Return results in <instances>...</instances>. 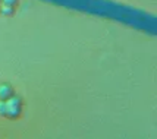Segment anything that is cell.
I'll use <instances>...</instances> for the list:
<instances>
[{
  "mask_svg": "<svg viewBox=\"0 0 157 139\" xmlns=\"http://www.w3.org/2000/svg\"><path fill=\"white\" fill-rule=\"evenodd\" d=\"M18 7V0H0V13L12 16Z\"/></svg>",
  "mask_w": 157,
  "mask_h": 139,
  "instance_id": "2",
  "label": "cell"
},
{
  "mask_svg": "<svg viewBox=\"0 0 157 139\" xmlns=\"http://www.w3.org/2000/svg\"><path fill=\"white\" fill-rule=\"evenodd\" d=\"M13 94H15V91L12 88V85H9V83H0V101L10 98Z\"/></svg>",
  "mask_w": 157,
  "mask_h": 139,
  "instance_id": "3",
  "label": "cell"
},
{
  "mask_svg": "<svg viewBox=\"0 0 157 139\" xmlns=\"http://www.w3.org/2000/svg\"><path fill=\"white\" fill-rule=\"evenodd\" d=\"M22 113V98L12 95L7 100L0 101V116L6 119H18Z\"/></svg>",
  "mask_w": 157,
  "mask_h": 139,
  "instance_id": "1",
  "label": "cell"
}]
</instances>
